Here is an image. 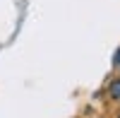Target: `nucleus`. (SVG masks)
Returning <instances> with one entry per match:
<instances>
[{
	"label": "nucleus",
	"instance_id": "f257e3e1",
	"mask_svg": "<svg viewBox=\"0 0 120 118\" xmlns=\"http://www.w3.org/2000/svg\"><path fill=\"white\" fill-rule=\"evenodd\" d=\"M106 96L111 99L113 104H120V75H115L106 87Z\"/></svg>",
	"mask_w": 120,
	"mask_h": 118
},
{
	"label": "nucleus",
	"instance_id": "f03ea898",
	"mask_svg": "<svg viewBox=\"0 0 120 118\" xmlns=\"http://www.w3.org/2000/svg\"><path fill=\"white\" fill-rule=\"evenodd\" d=\"M113 67H115V70H120V48L113 53Z\"/></svg>",
	"mask_w": 120,
	"mask_h": 118
},
{
	"label": "nucleus",
	"instance_id": "7ed1b4c3",
	"mask_svg": "<svg viewBox=\"0 0 120 118\" xmlns=\"http://www.w3.org/2000/svg\"><path fill=\"white\" fill-rule=\"evenodd\" d=\"M115 118H120V111H118V113H115Z\"/></svg>",
	"mask_w": 120,
	"mask_h": 118
},
{
	"label": "nucleus",
	"instance_id": "20e7f679",
	"mask_svg": "<svg viewBox=\"0 0 120 118\" xmlns=\"http://www.w3.org/2000/svg\"><path fill=\"white\" fill-rule=\"evenodd\" d=\"M118 75H120V70H118Z\"/></svg>",
	"mask_w": 120,
	"mask_h": 118
}]
</instances>
